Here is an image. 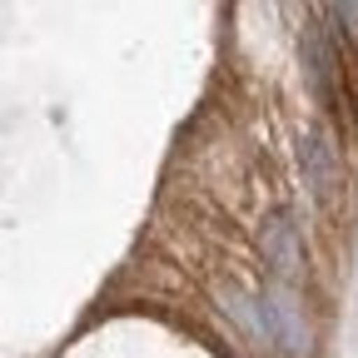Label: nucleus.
Masks as SVG:
<instances>
[{
  "mask_svg": "<svg viewBox=\"0 0 358 358\" xmlns=\"http://www.w3.org/2000/svg\"><path fill=\"white\" fill-rule=\"evenodd\" d=\"M259 313H264V329L284 343V353H294V358H303V353H308V324H303V308L294 303V294H289V289L264 294Z\"/></svg>",
  "mask_w": 358,
  "mask_h": 358,
  "instance_id": "2",
  "label": "nucleus"
},
{
  "mask_svg": "<svg viewBox=\"0 0 358 358\" xmlns=\"http://www.w3.org/2000/svg\"><path fill=\"white\" fill-rule=\"evenodd\" d=\"M299 164H303V185L313 189V199L329 204L338 194V185H343V164H338V150H334V140L324 129H313L299 145Z\"/></svg>",
  "mask_w": 358,
  "mask_h": 358,
  "instance_id": "1",
  "label": "nucleus"
},
{
  "mask_svg": "<svg viewBox=\"0 0 358 358\" xmlns=\"http://www.w3.org/2000/svg\"><path fill=\"white\" fill-rule=\"evenodd\" d=\"M264 259L279 268V279H294L303 268V249H299V229L289 214H274L264 224Z\"/></svg>",
  "mask_w": 358,
  "mask_h": 358,
  "instance_id": "3",
  "label": "nucleus"
}]
</instances>
